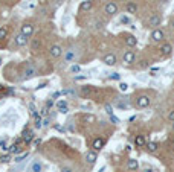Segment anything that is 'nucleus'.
Wrapping results in <instances>:
<instances>
[{"label": "nucleus", "instance_id": "a878e982", "mask_svg": "<svg viewBox=\"0 0 174 172\" xmlns=\"http://www.w3.org/2000/svg\"><path fill=\"white\" fill-rule=\"evenodd\" d=\"M11 160V155L6 152V154H3V155H0V163H8Z\"/></svg>", "mask_w": 174, "mask_h": 172}, {"label": "nucleus", "instance_id": "20e7f679", "mask_svg": "<svg viewBox=\"0 0 174 172\" xmlns=\"http://www.w3.org/2000/svg\"><path fill=\"white\" fill-rule=\"evenodd\" d=\"M14 41H15V44H17L18 47H23V46L28 44V37H25L23 34H17V35H15V38H14Z\"/></svg>", "mask_w": 174, "mask_h": 172}, {"label": "nucleus", "instance_id": "393cba45", "mask_svg": "<svg viewBox=\"0 0 174 172\" xmlns=\"http://www.w3.org/2000/svg\"><path fill=\"white\" fill-rule=\"evenodd\" d=\"M28 155H29L28 152H21L20 155H15V158H14V160H15L17 163H21V162H23V160H25L26 157H28Z\"/></svg>", "mask_w": 174, "mask_h": 172}, {"label": "nucleus", "instance_id": "423d86ee", "mask_svg": "<svg viewBox=\"0 0 174 172\" xmlns=\"http://www.w3.org/2000/svg\"><path fill=\"white\" fill-rule=\"evenodd\" d=\"M116 12H118V5H116L115 2H108V3L105 5V14L115 15Z\"/></svg>", "mask_w": 174, "mask_h": 172}, {"label": "nucleus", "instance_id": "58836bf2", "mask_svg": "<svg viewBox=\"0 0 174 172\" xmlns=\"http://www.w3.org/2000/svg\"><path fill=\"white\" fill-rule=\"evenodd\" d=\"M110 119H112V122H115V123H119V119H118V117H115V116H110Z\"/></svg>", "mask_w": 174, "mask_h": 172}, {"label": "nucleus", "instance_id": "a19ab883", "mask_svg": "<svg viewBox=\"0 0 174 172\" xmlns=\"http://www.w3.org/2000/svg\"><path fill=\"white\" fill-rule=\"evenodd\" d=\"M121 20H122V23H128V18L127 17H122Z\"/></svg>", "mask_w": 174, "mask_h": 172}, {"label": "nucleus", "instance_id": "473e14b6", "mask_svg": "<svg viewBox=\"0 0 174 172\" xmlns=\"http://www.w3.org/2000/svg\"><path fill=\"white\" fill-rule=\"evenodd\" d=\"M119 90H121V91H127L128 90V84L121 82V84H119Z\"/></svg>", "mask_w": 174, "mask_h": 172}, {"label": "nucleus", "instance_id": "bb28decb", "mask_svg": "<svg viewBox=\"0 0 174 172\" xmlns=\"http://www.w3.org/2000/svg\"><path fill=\"white\" fill-rule=\"evenodd\" d=\"M83 120L87 122V123H92V122H95V116H92V114H86V116H83Z\"/></svg>", "mask_w": 174, "mask_h": 172}, {"label": "nucleus", "instance_id": "37998d69", "mask_svg": "<svg viewBox=\"0 0 174 172\" xmlns=\"http://www.w3.org/2000/svg\"><path fill=\"white\" fill-rule=\"evenodd\" d=\"M171 26H173V28H174V20H173V21H171Z\"/></svg>", "mask_w": 174, "mask_h": 172}, {"label": "nucleus", "instance_id": "c756f323", "mask_svg": "<svg viewBox=\"0 0 174 172\" xmlns=\"http://www.w3.org/2000/svg\"><path fill=\"white\" fill-rule=\"evenodd\" d=\"M73 55H75L73 50H69V52H67V55H66V61H67V63H69V61H72V60H73Z\"/></svg>", "mask_w": 174, "mask_h": 172}, {"label": "nucleus", "instance_id": "f8f14e48", "mask_svg": "<svg viewBox=\"0 0 174 172\" xmlns=\"http://www.w3.org/2000/svg\"><path fill=\"white\" fill-rule=\"evenodd\" d=\"M86 162L89 163V165H93L95 162H96V158H98V154H96V151H89L86 154Z\"/></svg>", "mask_w": 174, "mask_h": 172}, {"label": "nucleus", "instance_id": "0eeeda50", "mask_svg": "<svg viewBox=\"0 0 174 172\" xmlns=\"http://www.w3.org/2000/svg\"><path fill=\"white\" fill-rule=\"evenodd\" d=\"M151 40H153L154 43H159L164 40V32H162L160 29H154L153 32H151Z\"/></svg>", "mask_w": 174, "mask_h": 172}, {"label": "nucleus", "instance_id": "b1692460", "mask_svg": "<svg viewBox=\"0 0 174 172\" xmlns=\"http://www.w3.org/2000/svg\"><path fill=\"white\" fill-rule=\"evenodd\" d=\"M92 85H84V87H81V93H83L84 96H87V94H90L92 93Z\"/></svg>", "mask_w": 174, "mask_h": 172}, {"label": "nucleus", "instance_id": "4468645a", "mask_svg": "<svg viewBox=\"0 0 174 172\" xmlns=\"http://www.w3.org/2000/svg\"><path fill=\"white\" fill-rule=\"evenodd\" d=\"M102 61H104V64H107V66H115L116 64V56L113 55V53H107Z\"/></svg>", "mask_w": 174, "mask_h": 172}, {"label": "nucleus", "instance_id": "c9c22d12", "mask_svg": "<svg viewBox=\"0 0 174 172\" xmlns=\"http://www.w3.org/2000/svg\"><path fill=\"white\" fill-rule=\"evenodd\" d=\"M168 120H171V122H174V110H173V111H170V113H168Z\"/></svg>", "mask_w": 174, "mask_h": 172}, {"label": "nucleus", "instance_id": "79ce46f5", "mask_svg": "<svg viewBox=\"0 0 174 172\" xmlns=\"http://www.w3.org/2000/svg\"><path fill=\"white\" fill-rule=\"evenodd\" d=\"M144 172H153V171H151V169H145Z\"/></svg>", "mask_w": 174, "mask_h": 172}, {"label": "nucleus", "instance_id": "a211bd4d", "mask_svg": "<svg viewBox=\"0 0 174 172\" xmlns=\"http://www.w3.org/2000/svg\"><path fill=\"white\" fill-rule=\"evenodd\" d=\"M127 168L130 169V171H136L139 168V163H138V160L136 158H130L128 162H127Z\"/></svg>", "mask_w": 174, "mask_h": 172}, {"label": "nucleus", "instance_id": "e433bc0d", "mask_svg": "<svg viewBox=\"0 0 174 172\" xmlns=\"http://www.w3.org/2000/svg\"><path fill=\"white\" fill-rule=\"evenodd\" d=\"M61 172H73V171H72V168H69V166H63Z\"/></svg>", "mask_w": 174, "mask_h": 172}, {"label": "nucleus", "instance_id": "c03bdc74", "mask_svg": "<svg viewBox=\"0 0 174 172\" xmlns=\"http://www.w3.org/2000/svg\"><path fill=\"white\" fill-rule=\"evenodd\" d=\"M0 64H2V58H0Z\"/></svg>", "mask_w": 174, "mask_h": 172}, {"label": "nucleus", "instance_id": "aec40b11", "mask_svg": "<svg viewBox=\"0 0 174 172\" xmlns=\"http://www.w3.org/2000/svg\"><path fill=\"white\" fill-rule=\"evenodd\" d=\"M147 151L151 152V154H154L157 151V143L156 142H148V143H147Z\"/></svg>", "mask_w": 174, "mask_h": 172}, {"label": "nucleus", "instance_id": "4c0bfd02", "mask_svg": "<svg viewBox=\"0 0 174 172\" xmlns=\"http://www.w3.org/2000/svg\"><path fill=\"white\" fill-rule=\"evenodd\" d=\"M58 111L63 113V114H66V113L69 111V108H67V107H61V108H58Z\"/></svg>", "mask_w": 174, "mask_h": 172}, {"label": "nucleus", "instance_id": "f257e3e1", "mask_svg": "<svg viewBox=\"0 0 174 172\" xmlns=\"http://www.w3.org/2000/svg\"><path fill=\"white\" fill-rule=\"evenodd\" d=\"M20 34H23L25 37H29L34 34V26H32L31 23H23L21 24V28H20Z\"/></svg>", "mask_w": 174, "mask_h": 172}, {"label": "nucleus", "instance_id": "f03ea898", "mask_svg": "<svg viewBox=\"0 0 174 172\" xmlns=\"http://www.w3.org/2000/svg\"><path fill=\"white\" fill-rule=\"evenodd\" d=\"M136 105L139 107V108H145V107H148L150 105V98L148 96H139L138 99H136Z\"/></svg>", "mask_w": 174, "mask_h": 172}, {"label": "nucleus", "instance_id": "6e6552de", "mask_svg": "<svg viewBox=\"0 0 174 172\" xmlns=\"http://www.w3.org/2000/svg\"><path fill=\"white\" fill-rule=\"evenodd\" d=\"M134 58H136L134 52L133 50H127L125 53H124V56H122V61L125 63V64H132L134 61Z\"/></svg>", "mask_w": 174, "mask_h": 172}, {"label": "nucleus", "instance_id": "7c9ffc66", "mask_svg": "<svg viewBox=\"0 0 174 172\" xmlns=\"http://www.w3.org/2000/svg\"><path fill=\"white\" fill-rule=\"evenodd\" d=\"M105 111H107L108 116H113V108H112L110 104H105Z\"/></svg>", "mask_w": 174, "mask_h": 172}, {"label": "nucleus", "instance_id": "dca6fc26", "mask_svg": "<svg viewBox=\"0 0 174 172\" xmlns=\"http://www.w3.org/2000/svg\"><path fill=\"white\" fill-rule=\"evenodd\" d=\"M92 6H93L92 0H84V2H81V5H79V11H90Z\"/></svg>", "mask_w": 174, "mask_h": 172}, {"label": "nucleus", "instance_id": "9d476101", "mask_svg": "<svg viewBox=\"0 0 174 172\" xmlns=\"http://www.w3.org/2000/svg\"><path fill=\"white\" fill-rule=\"evenodd\" d=\"M160 21H162L160 15H159V14H153V15L150 17V20H148V24H150V26H153V28H156V26H159V24H160Z\"/></svg>", "mask_w": 174, "mask_h": 172}, {"label": "nucleus", "instance_id": "1a4fd4ad", "mask_svg": "<svg viewBox=\"0 0 174 172\" xmlns=\"http://www.w3.org/2000/svg\"><path fill=\"white\" fill-rule=\"evenodd\" d=\"M41 171H43V165L40 162H37V160L32 162L28 168V172H41Z\"/></svg>", "mask_w": 174, "mask_h": 172}, {"label": "nucleus", "instance_id": "ea45409f", "mask_svg": "<svg viewBox=\"0 0 174 172\" xmlns=\"http://www.w3.org/2000/svg\"><path fill=\"white\" fill-rule=\"evenodd\" d=\"M83 79H86V76H75V81H83Z\"/></svg>", "mask_w": 174, "mask_h": 172}, {"label": "nucleus", "instance_id": "a18cd8bd", "mask_svg": "<svg viewBox=\"0 0 174 172\" xmlns=\"http://www.w3.org/2000/svg\"><path fill=\"white\" fill-rule=\"evenodd\" d=\"M173 130H174V123H173Z\"/></svg>", "mask_w": 174, "mask_h": 172}, {"label": "nucleus", "instance_id": "72a5a7b5", "mask_svg": "<svg viewBox=\"0 0 174 172\" xmlns=\"http://www.w3.org/2000/svg\"><path fill=\"white\" fill-rule=\"evenodd\" d=\"M79 70H81L79 66H72V67H70V72H72V73H78Z\"/></svg>", "mask_w": 174, "mask_h": 172}, {"label": "nucleus", "instance_id": "c85d7f7f", "mask_svg": "<svg viewBox=\"0 0 174 172\" xmlns=\"http://www.w3.org/2000/svg\"><path fill=\"white\" fill-rule=\"evenodd\" d=\"M110 79H113V81H119L121 79V75L119 73H110V76H108Z\"/></svg>", "mask_w": 174, "mask_h": 172}, {"label": "nucleus", "instance_id": "4be33fe9", "mask_svg": "<svg viewBox=\"0 0 174 172\" xmlns=\"http://www.w3.org/2000/svg\"><path fill=\"white\" fill-rule=\"evenodd\" d=\"M125 9H127V12H128V14H134L136 11H138V6H136V3H133V2H130V3H127V6H125Z\"/></svg>", "mask_w": 174, "mask_h": 172}, {"label": "nucleus", "instance_id": "9b49d317", "mask_svg": "<svg viewBox=\"0 0 174 172\" xmlns=\"http://www.w3.org/2000/svg\"><path fill=\"white\" fill-rule=\"evenodd\" d=\"M21 139H23V142H25L26 145H29L32 140H34V131L25 130V131H23V137H21Z\"/></svg>", "mask_w": 174, "mask_h": 172}, {"label": "nucleus", "instance_id": "6ab92c4d", "mask_svg": "<svg viewBox=\"0 0 174 172\" xmlns=\"http://www.w3.org/2000/svg\"><path fill=\"white\" fill-rule=\"evenodd\" d=\"M40 46H41L40 38H34V40H32V43H31V49H32V52H37V50L40 49Z\"/></svg>", "mask_w": 174, "mask_h": 172}, {"label": "nucleus", "instance_id": "f3484780", "mask_svg": "<svg viewBox=\"0 0 174 172\" xmlns=\"http://www.w3.org/2000/svg\"><path fill=\"white\" fill-rule=\"evenodd\" d=\"M125 43H127L128 47H134L136 44H138V40H136L134 35H127L125 37Z\"/></svg>", "mask_w": 174, "mask_h": 172}, {"label": "nucleus", "instance_id": "412c9836", "mask_svg": "<svg viewBox=\"0 0 174 172\" xmlns=\"http://www.w3.org/2000/svg\"><path fill=\"white\" fill-rule=\"evenodd\" d=\"M134 145L136 146H144V145H147V142H145V137L144 136H136V139H134Z\"/></svg>", "mask_w": 174, "mask_h": 172}, {"label": "nucleus", "instance_id": "2f4dec72", "mask_svg": "<svg viewBox=\"0 0 174 172\" xmlns=\"http://www.w3.org/2000/svg\"><path fill=\"white\" fill-rule=\"evenodd\" d=\"M6 35H8V31H6V28H0V38H5Z\"/></svg>", "mask_w": 174, "mask_h": 172}, {"label": "nucleus", "instance_id": "cd10ccee", "mask_svg": "<svg viewBox=\"0 0 174 172\" xmlns=\"http://www.w3.org/2000/svg\"><path fill=\"white\" fill-rule=\"evenodd\" d=\"M43 122H41V116H37L35 117V128H41Z\"/></svg>", "mask_w": 174, "mask_h": 172}, {"label": "nucleus", "instance_id": "2eb2a0df", "mask_svg": "<svg viewBox=\"0 0 174 172\" xmlns=\"http://www.w3.org/2000/svg\"><path fill=\"white\" fill-rule=\"evenodd\" d=\"M160 53H162V55H170V53H171V50H173V46L170 44V43H164V44H162L160 46Z\"/></svg>", "mask_w": 174, "mask_h": 172}, {"label": "nucleus", "instance_id": "ddd939ff", "mask_svg": "<svg viewBox=\"0 0 174 172\" xmlns=\"http://www.w3.org/2000/svg\"><path fill=\"white\" fill-rule=\"evenodd\" d=\"M102 146H104V139H101V137H96L93 143H92V148H93V151H99V149H102Z\"/></svg>", "mask_w": 174, "mask_h": 172}, {"label": "nucleus", "instance_id": "5701e85b", "mask_svg": "<svg viewBox=\"0 0 174 172\" xmlns=\"http://www.w3.org/2000/svg\"><path fill=\"white\" fill-rule=\"evenodd\" d=\"M9 152H12V154H21V148L18 146L17 143H14L12 146H9Z\"/></svg>", "mask_w": 174, "mask_h": 172}, {"label": "nucleus", "instance_id": "39448f33", "mask_svg": "<svg viewBox=\"0 0 174 172\" xmlns=\"http://www.w3.org/2000/svg\"><path fill=\"white\" fill-rule=\"evenodd\" d=\"M34 76H37V69L32 64H28L25 67V78H34Z\"/></svg>", "mask_w": 174, "mask_h": 172}, {"label": "nucleus", "instance_id": "f704fd0d", "mask_svg": "<svg viewBox=\"0 0 174 172\" xmlns=\"http://www.w3.org/2000/svg\"><path fill=\"white\" fill-rule=\"evenodd\" d=\"M57 107H58V108H61V107H67V102L66 101H58Z\"/></svg>", "mask_w": 174, "mask_h": 172}, {"label": "nucleus", "instance_id": "7ed1b4c3", "mask_svg": "<svg viewBox=\"0 0 174 172\" xmlns=\"http://www.w3.org/2000/svg\"><path fill=\"white\" fill-rule=\"evenodd\" d=\"M49 53H51V56H52V58H58V56H61L63 49H61V46L53 44V46H51V49H49Z\"/></svg>", "mask_w": 174, "mask_h": 172}]
</instances>
